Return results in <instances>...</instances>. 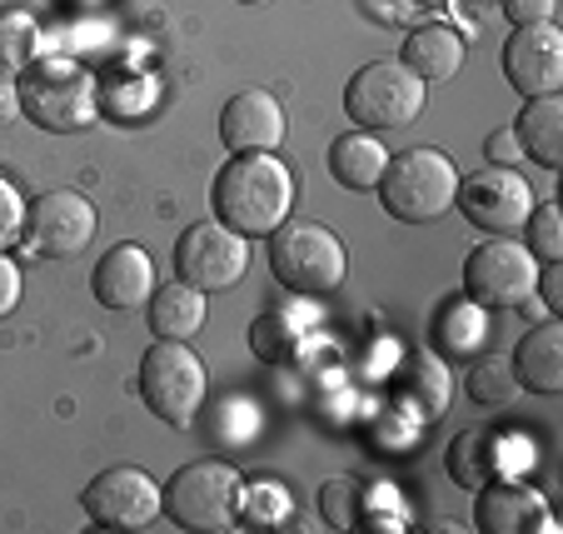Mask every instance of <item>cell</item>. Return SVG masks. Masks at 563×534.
<instances>
[{
	"label": "cell",
	"mask_w": 563,
	"mask_h": 534,
	"mask_svg": "<svg viewBox=\"0 0 563 534\" xmlns=\"http://www.w3.org/2000/svg\"><path fill=\"white\" fill-rule=\"evenodd\" d=\"M21 110L51 135H75L96 120V75L70 55H41L21 70Z\"/></svg>",
	"instance_id": "obj_3"
},
{
	"label": "cell",
	"mask_w": 563,
	"mask_h": 534,
	"mask_svg": "<svg viewBox=\"0 0 563 534\" xmlns=\"http://www.w3.org/2000/svg\"><path fill=\"white\" fill-rule=\"evenodd\" d=\"M533 290H539L543 305L559 315L563 310V260H549V265H539V280H533Z\"/></svg>",
	"instance_id": "obj_35"
},
{
	"label": "cell",
	"mask_w": 563,
	"mask_h": 534,
	"mask_svg": "<svg viewBox=\"0 0 563 534\" xmlns=\"http://www.w3.org/2000/svg\"><path fill=\"white\" fill-rule=\"evenodd\" d=\"M484 161H489V165H509V171H519V161H523V145H519V135H514V130H494V135L484 140Z\"/></svg>",
	"instance_id": "obj_32"
},
{
	"label": "cell",
	"mask_w": 563,
	"mask_h": 534,
	"mask_svg": "<svg viewBox=\"0 0 563 534\" xmlns=\"http://www.w3.org/2000/svg\"><path fill=\"white\" fill-rule=\"evenodd\" d=\"M21 116V86H15V70L0 65V126H11Z\"/></svg>",
	"instance_id": "obj_36"
},
{
	"label": "cell",
	"mask_w": 563,
	"mask_h": 534,
	"mask_svg": "<svg viewBox=\"0 0 563 534\" xmlns=\"http://www.w3.org/2000/svg\"><path fill=\"white\" fill-rule=\"evenodd\" d=\"M454 205L464 210V220L484 236H519L523 220L533 215L539 195L509 165H478L474 175H459Z\"/></svg>",
	"instance_id": "obj_9"
},
{
	"label": "cell",
	"mask_w": 563,
	"mask_h": 534,
	"mask_svg": "<svg viewBox=\"0 0 563 534\" xmlns=\"http://www.w3.org/2000/svg\"><path fill=\"white\" fill-rule=\"evenodd\" d=\"M484 335H489V310H478L474 299H468V305H449V310L439 315V345H444V355L478 350Z\"/></svg>",
	"instance_id": "obj_26"
},
{
	"label": "cell",
	"mask_w": 563,
	"mask_h": 534,
	"mask_svg": "<svg viewBox=\"0 0 563 534\" xmlns=\"http://www.w3.org/2000/svg\"><path fill=\"white\" fill-rule=\"evenodd\" d=\"M35 61H41V25H35L31 11L5 6L0 11V65L5 70H25Z\"/></svg>",
	"instance_id": "obj_23"
},
{
	"label": "cell",
	"mask_w": 563,
	"mask_h": 534,
	"mask_svg": "<svg viewBox=\"0 0 563 534\" xmlns=\"http://www.w3.org/2000/svg\"><path fill=\"white\" fill-rule=\"evenodd\" d=\"M21 295H25V280H21V270H15V260L0 250V320L5 315H15V305H21Z\"/></svg>",
	"instance_id": "obj_33"
},
{
	"label": "cell",
	"mask_w": 563,
	"mask_h": 534,
	"mask_svg": "<svg viewBox=\"0 0 563 534\" xmlns=\"http://www.w3.org/2000/svg\"><path fill=\"white\" fill-rule=\"evenodd\" d=\"M285 106H279L269 90L250 86L234 90L220 110V140L230 155H255V150H275L285 140Z\"/></svg>",
	"instance_id": "obj_14"
},
{
	"label": "cell",
	"mask_w": 563,
	"mask_h": 534,
	"mask_svg": "<svg viewBox=\"0 0 563 534\" xmlns=\"http://www.w3.org/2000/svg\"><path fill=\"white\" fill-rule=\"evenodd\" d=\"M245 270H250V240L220 220H200L175 240V275L185 285L205 290V295L234 290L245 280Z\"/></svg>",
	"instance_id": "obj_10"
},
{
	"label": "cell",
	"mask_w": 563,
	"mask_h": 534,
	"mask_svg": "<svg viewBox=\"0 0 563 534\" xmlns=\"http://www.w3.org/2000/svg\"><path fill=\"white\" fill-rule=\"evenodd\" d=\"M384 165H389V150L374 140V130L354 126L330 145V175L344 185V190H374Z\"/></svg>",
	"instance_id": "obj_20"
},
{
	"label": "cell",
	"mask_w": 563,
	"mask_h": 534,
	"mask_svg": "<svg viewBox=\"0 0 563 534\" xmlns=\"http://www.w3.org/2000/svg\"><path fill=\"white\" fill-rule=\"evenodd\" d=\"M240 514L250 524H279L289 520V490L275 480H260V484H240Z\"/></svg>",
	"instance_id": "obj_29"
},
{
	"label": "cell",
	"mask_w": 563,
	"mask_h": 534,
	"mask_svg": "<svg viewBox=\"0 0 563 534\" xmlns=\"http://www.w3.org/2000/svg\"><path fill=\"white\" fill-rule=\"evenodd\" d=\"M240 470L224 460H195L165 484V514L190 534H224L240 524Z\"/></svg>",
	"instance_id": "obj_6"
},
{
	"label": "cell",
	"mask_w": 563,
	"mask_h": 534,
	"mask_svg": "<svg viewBox=\"0 0 563 534\" xmlns=\"http://www.w3.org/2000/svg\"><path fill=\"white\" fill-rule=\"evenodd\" d=\"M514 135H519L523 155H529L533 165L559 171L563 165V100L559 96H533L529 106H523Z\"/></svg>",
	"instance_id": "obj_21"
},
{
	"label": "cell",
	"mask_w": 563,
	"mask_h": 534,
	"mask_svg": "<svg viewBox=\"0 0 563 534\" xmlns=\"http://www.w3.org/2000/svg\"><path fill=\"white\" fill-rule=\"evenodd\" d=\"M533 280H539V260L514 236L484 240L464 260V295L478 310H519L533 295Z\"/></svg>",
	"instance_id": "obj_8"
},
{
	"label": "cell",
	"mask_w": 563,
	"mask_h": 534,
	"mask_svg": "<svg viewBox=\"0 0 563 534\" xmlns=\"http://www.w3.org/2000/svg\"><path fill=\"white\" fill-rule=\"evenodd\" d=\"M364 514V484L350 475H334V480L319 484V520L330 530H354Z\"/></svg>",
	"instance_id": "obj_27"
},
{
	"label": "cell",
	"mask_w": 563,
	"mask_h": 534,
	"mask_svg": "<svg viewBox=\"0 0 563 534\" xmlns=\"http://www.w3.org/2000/svg\"><path fill=\"white\" fill-rule=\"evenodd\" d=\"M523 246H529V255L539 260V265H549V260H563V215L553 200L533 205V215L523 220Z\"/></svg>",
	"instance_id": "obj_28"
},
{
	"label": "cell",
	"mask_w": 563,
	"mask_h": 534,
	"mask_svg": "<svg viewBox=\"0 0 563 534\" xmlns=\"http://www.w3.org/2000/svg\"><path fill=\"white\" fill-rule=\"evenodd\" d=\"M399 61H405L424 86L429 80H454V75L464 70V35H459L454 25H419V31H409Z\"/></svg>",
	"instance_id": "obj_18"
},
{
	"label": "cell",
	"mask_w": 563,
	"mask_h": 534,
	"mask_svg": "<svg viewBox=\"0 0 563 534\" xmlns=\"http://www.w3.org/2000/svg\"><path fill=\"white\" fill-rule=\"evenodd\" d=\"M269 270L295 295H330L350 275V255H344L340 236H334L330 225L285 220L269 236Z\"/></svg>",
	"instance_id": "obj_4"
},
{
	"label": "cell",
	"mask_w": 563,
	"mask_h": 534,
	"mask_svg": "<svg viewBox=\"0 0 563 534\" xmlns=\"http://www.w3.org/2000/svg\"><path fill=\"white\" fill-rule=\"evenodd\" d=\"M474 524L489 534H523V530H553L549 524V500L533 484L499 480L494 475L484 490H474Z\"/></svg>",
	"instance_id": "obj_15"
},
{
	"label": "cell",
	"mask_w": 563,
	"mask_h": 534,
	"mask_svg": "<svg viewBox=\"0 0 563 534\" xmlns=\"http://www.w3.org/2000/svg\"><path fill=\"white\" fill-rule=\"evenodd\" d=\"M240 6H269V0H240Z\"/></svg>",
	"instance_id": "obj_37"
},
{
	"label": "cell",
	"mask_w": 563,
	"mask_h": 534,
	"mask_svg": "<svg viewBox=\"0 0 563 534\" xmlns=\"http://www.w3.org/2000/svg\"><path fill=\"white\" fill-rule=\"evenodd\" d=\"M90 290L106 310H140L155 290V265L140 246H115L100 255L96 275H90Z\"/></svg>",
	"instance_id": "obj_16"
},
{
	"label": "cell",
	"mask_w": 563,
	"mask_h": 534,
	"mask_svg": "<svg viewBox=\"0 0 563 534\" xmlns=\"http://www.w3.org/2000/svg\"><path fill=\"white\" fill-rule=\"evenodd\" d=\"M444 465H449V480L454 484L484 490V484L499 475V435H489V429H459Z\"/></svg>",
	"instance_id": "obj_22"
},
{
	"label": "cell",
	"mask_w": 563,
	"mask_h": 534,
	"mask_svg": "<svg viewBox=\"0 0 563 534\" xmlns=\"http://www.w3.org/2000/svg\"><path fill=\"white\" fill-rule=\"evenodd\" d=\"M250 345H255L260 360L279 364V360H289V350H295V330L285 325V315L279 310H265L255 320V330H250Z\"/></svg>",
	"instance_id": "obj_30"
},
{
	"label": "cell",
	"mask_w": 563,
	"mask_h": 534,
	"mask_svg": "<svg viewBox=\"0 0 563 534\" xmlns=\"http://www.w3.org/2000/svg\"><path fill=\"white\" fill-rule=\"evenodd\" d=\"M504 80H509L523 100L559 96L563 90V31L559 25L553 21L514 25V35L504 41Z\"/></svg>",
	"instance_id": "obj_13"
},
{
	"label": "cell",
	"mask_w": 563,
	"mask_h": 534,
	"mask_svg": "<svg viewBox=\"0 0 563 534\" xmlns=\"http://www.w3.org/2000/svg\"><path fill=\"white\" fill-rule=\"evenodd\" d=\"M519 374H514V360H499V355H484V360H474V370H468V395L478 400L484 410H509L514 400H519Z\"/></svg>",
	"instance_id": "obj_24"
},
{
	"label": "cell",
	"mask_w": 563,
	"mask_h": 534,
	"mask_svg": "<svg viewBox=\"0 0 563 534\" xmlns=\"http://www.w3.org/2000/svg\"><path fill=\"white\" fill-rule=\"evenodd\" d=\"M25 236V200L5 175H0V250H11Z\"/></svg>",
	"instance_id": "obj_31"
},
{
	"label": "cell",
	"mask_w": 563,
	"mask_h": 534,
	"mask_svg": "<svg viewBox=\"0 0 563 534\" xmlns=\"http://www.w3.org/2000/svg\"><path fill=\"white\" fill-rule=\"evenodd\" d=\"M210 200H214V220L220 225L240 230L245 240H265L295 210V171L279 161L275 150L234 155L214 175Z\"/></svg>",
	"instance_id": "obj_1"
},
{
	"label": "cell",
	"mask_w": 563,
	"mask_h": 534,
	"mask_svg": "<svg viewBox=\"0 0 563 534\" xmlns=\"http://www.w3.org/2000/svg\"><path fill=\"white\" fill-rule=\"evenodd\" d=\"M379 205L389 220L399 225H434L444 210H454V190H459V171L444 150L434 145H415L405 155H389L379 175Z\"/></svg>",
	"instance_id": "obj_2"
},
{
	"label": "cell",
	"mask_w": 563,
	"mask_h": 534,
	"mask_svg": "<svg viewBox=\"0 0 563 534\" xmlns=\"http://www.w3.org/2000/svg\"><path fill=\"white\" fill-rule=\"evenodd\" d=\"M514 374H519V385L533 390V395H559L563 390V325L559 320H543L523 335L519 350H514Z\"/></svg>",
	"instance_id": "obj_17"
},
{
	"label": "cell",
	"mask_w": 563,
	"mask_h": 534,
	"mask_svg": "<svg viewBox=\"0 0 563 534\" xmlns=\"http://www.w3.org/2000/svg\"><path fill=\"white\" fill-rule=\"evenodd\" d=\"M145 305H150V330H155V340H190V335L205 330V320H210L205 290L185 285V280L150 290Z\"/></svg>",
	"instance_id": "obj_19"
},
{
	"label": "cell",
	"mask_w": 563,
	"mask_h": 534,
	"mask_svg": "<svg viewBox=\"0 0 563 534\" xmlns=\"http://www.w3.org/2000/svg\"><path fill=\"white\" fill-rule=\"evenodd\" d=\"M429 86L405 61H369L344 86V116L360 130H405L424 116Z\"/></svg>",
	"instance_id": "obj_7"
},
{
	"label": "cell",
	"mask_w": 563,
	"mask_h": 534,
	"mask_svg": "<svg viewBox=\"0 0 563 534\" xmlns=\"http://www.w3.org/2000/svg\"><path fill=\"white\" fill-rule=\"evenodd\" d=\"M205 395H210V374H205V360L185 340L150 345L145 360H140V400H145L150 415L185 429L205 410Z\"/></svg>",
	"instance_id": "obj_5"
},
{
	"label": "cell",
	"mask_w": 563,
	"mask_h": 534,
	"mask_svg": "<svg viewBox=\"0 0 563 534\" xmlns=\"http://www.w3.org/2000/svg\"><path fill=\"white\" fill-rule=\"evenodd\" d=\"M553 6L559 0H504V15L514 25H543V21H553Z\"/></svg>",
	"instance_id": "obj_34"
},
{
	"label": "cell",
	"mask_w": 563,
	"mask_h": 534,
	"mask_svg": "<svg viewBox=\"0 0 563 534\" xmlns=\"http://www.w3.org/2000/svg\"><path fill=\"white\" fill-rule=\"evenodd\" d=\"M96 205L80 190H45L41 200L25 205V236L45 260H75L96 240Z\"/></svg>",
	"instance_id": "obj_12"
},
{
	"label": "cell",
	"mask_w": 563,
	"mask_h": 534,
	"mask_svg": "<svg viewBox=\"0 0 563 534\" xmlns=\"http://www.w3.org/2000/svg\"><path fill=\"white\" fill-rule=\"evenodd\" d=\"M405 390L409 400H419L424 415H444L449 410V395H454V380H449V364L434 360V355H415L405 370Z\"/></svg>",
	"instance_id": "obj_25"
},
{
	"label": "cell",
	"mask_w": 563,
	"mask_h": 534,
	"mask_svg": "<svg viewBox=\"0 0 563 534\" xmlns=\"http://www.w3.org/2000/svg\"><path fill=\"white\" fill-rule=\"evenodd\" d=\"M80 504H86V520L100 530H145L165 510V490L140 465H110L86 484Z\"/></svg>",
	"instance_id": "obj_11"
}]
</instances>
